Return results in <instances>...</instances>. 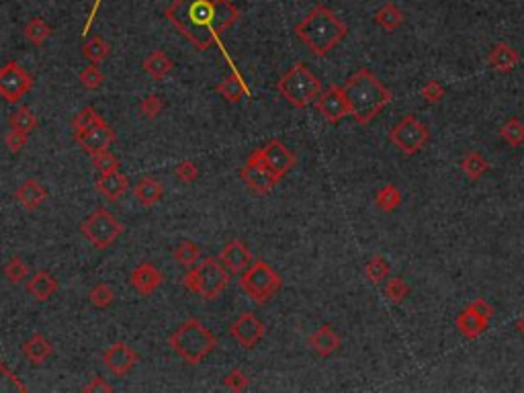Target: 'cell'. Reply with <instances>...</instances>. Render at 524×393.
Here are the masks:
<instances>
[{"label": "cell", "instance_id": "obj_1", "mask_svg": "<svg viewBox=\"0 0 524 393\" xmlns=\"http://www.w3.org/2000/svg\"><path fill=\"white\" fill-rule=\"evenodd\" d=\"M164 17L201 51L219 46L222 35L240 19L229 0H172Z\"/></svg>", "mask_w": 524, "mask_h": 393}, {"label": "cell", "instance_id": "obj_2", "mask_svg": "<svg viewBox=\"0 0 524 393\" xmlns=\"http://www.w3.org/2000/svg\"><path fill=\"white\" fill-rule=\"evenodd\" d=\"M342 91L348 101L350 117L359 125H369L393 101L391 91L369 68H359L350 74Z\"/></svg>", "mask_w": 524, "mask_h": 393}, {"label": "cell", "instance_id": "obj_3", "mask_svg": "<svg viewBox=\"0 0 524 393\" xmlns=\"http://www.w3.org/2000/svg\"><path fill=\"white\" fill-rule=\"evenodd\" d=\"M297 39L316 56H328L348 35V27L340 17L324 4H316L295 25Z\"/></svg>", "mask_w": 524, "mask_h": 393}, {"label": "cell", "instance_id": "obj_4", "mask_svg": "<svg viewBox=\"0 0 524 393\" xmlns=\"http://www.w3.org/2000/svg\"><path fill=\"white\" fill-rule=\"evenodd\" d=\"M168 344L188 365H199L217 347V338L199 320H186L170 336Z\"/></svg>", "mask_w": 524, "mask_h": 393}, {"label": "cell", "instance_id": "obj_5", "mask_svg": "<svg viewBox=\"0 0 524 393\" xmlns=\"http://www.w3.org/2000/svg\"><path fill=\"white\" fill-rule=\"evenodd\" d=\"M276 91L291 107L303 109L318 98V94L321 93V82L318 76L307 68V64L295 62L276 82Z\"/></svg>", "mask_w": 524, "mask_h": 393}, {"label": "cell", "instance_id": "obj_6", "mask_svg": "<svg viewBox=\"0 0 524 393\" xmlns=\"http://www.w3.org/2000/svg\"><path fill=\"white\" fill-rule=\"evenodd\" d=\"M183 285L203 299H217L229 285V271L219 258L207 256L183 278Z\"/></svg>", "mask_w": 524, "mask_h": 393}, {"label": "cell", "instance_id": "obj_7", "mask_svg": "<svg viewBox=\"0 0 524 393\" xmlns=\"http://www.w3.org/2000/svg\"><path fill=\"white\" fill-rule=\"evenodd\" d=\"M240 287L244 289V293L250 299L262 305V303L273 299L274 293L283 287V281L271 264H267L264 260H254L242 273Z\"/></svg>", "mask_w": 524, "mask_h": 393}, {"label": "cell", "instance_id": "obj_8", "mask_svg": "<svg viewBox=\"0 0 524 393\" xmlns=\"http://www.w3.org/2000/svg\"><path fill=\"white\" fill-rule=\"evenodd\" d=\"M82 236L91 242L94 248L105 250L123 233V224L115 217L111 211L98 207L80 224Z\"/></svg>", "mask_w": 524, "mask_h": 393}, {"label": "cell", "instance_id": "obj_9", "mask_svg": "<svg viewBox=\"0 0 524 393\" xmlns=\"http://www.w3.org/2000/svg\"><path fill=\"white\" fill-rule=\"evenodd\" d=\"M428 138H430L428 127L416 115H404L400 123L389 131V141L406 156L418 154L426 146Z\"/></svg>", "mask_w": 524, "mask_h": 393}, {"label": "cell", "instance_id": "obj_10", "mask_svg": "<svg viewBox=\"0 0 524 393\" xmlns=\"http://www.w3.org/2000/svg\"><path fill=\"white\" fill-rule=\"evenodd\" d=\"M33 76L19 62H8L0 68V96L8 103H21L33 91Z\"/></svg>", "mask_w": 524, "mask_h": 393}, {"label": "cell", "instance_id": "obj_11", "mask_svg": "<svg viewBox=\"0 0 524 393\" xmlns=\"http://www.w3.org/2000/svg\"><path fill=\"white\" fill-rule=\"evenodd\" d=\"M256 154H258V158L262 160V164L273 172L279 181L283 176H287L297 162L295 154L281 139H271L264 148L256 150Z\"/></svg>", "mask_w": 524, "mask_h": 393}, {"label": "cell", "instance_id": "obj_12", "mask_svg": "<svg viewBox=\"0 0 524 393\" xmlns=\"http://www.w3.org/2000/svg\"><path fill=\"white\" fill-rule=\"evenodd\" d=\"M74 139H76V143L87 152V154H101V152H107L111 146H113V141L117 139L115 136V129L105 121V119H101L98 123H94L91 127H87V129H82V131H74Z\"/></svg>", "mask_w": 524, "mask_h": 393}, {"label": "cell", "instance_id": "obj_13", "mask_svg": "<svg viewBox=\"0 0 524 393\" xmlns=\"http://www.w3.org/2000/svg\"><path fill=\"white\" fill-rule=\"evenodd\" d=\"M314 103H316V109L330 125H338L344 117L350 115L348 101H346V94L342 91V86H330V89L321 91Z\"/></svg>", "mask_w": 524, "mask_h": 393}, {"label": "cell", "instance_id": "obj_14", "mask_svg": "<svg viewBox=\"0 0 524 393\" xmlns=\"http://www.w3.org/2000/svg\"><path fill=\"white\" fill-rule=\"evenodd\" d=\"M240 176L256 195H269L274 188V185L279 183V179L262 164L256 152L248 158V164L240 170Z\"/></svg>", "mask_w": 524, "mask_h": 393}, {"label": "cell", "instance_id": "obj_15", "mask_svg": "<svg viewBox=\"0 0 524 393\" xmlns=\"http://www.w3.org/2000/svg\"><path fill=\"white\" fill-rule=\"evenodd\" d=\"M264 332H267L264 324H262L254 314H250V311L238 316V320H236V322L231 324V328H229L231 338H234L238 344H242L244 348L256 347V344L264 338Z\"/></svg>", "mask_w": 524, "mask_h": 393}, {"label": "cell", "instance_id": "obj_16", "mask_svg": "<svg viewBox=\"0 0 524 393\" xmlns=\"http://www.w3.org/2000/svg\"><path fill=\"white\" fill-rule=\"evenodd\" d=\"M103 363L105 367L111 371L117 377H125L127 373L139 363V354L132 347L123 344V342H115L105 350L103 354Z\"/></svg>", "mask_w": 524, "mask_h": 393}, {"label": "cell", "instance_id": "obj_17", "mask_svg": "<svg viewBox=\"0 0 524 393\" xmlns=\"http://www.w3.org/2000/svg\"><path fill=\"white\" fill-rule=\"evenodd\" d=\"M129 281H132V287L136 289L139 295L148 297V295H152L160 285H162L164 277H162V273H160L152 262H141V264H137L136 269L132 271Z\"/></svg>", "mask_w": 524, "mask_h": 393}, {"label": "cell", "instance_id": "obj_18", "mask_svg": "<svg viewBox=\"0 0 524 393\" xmlns=\"http://www.w3.org/2000/svg\"><path fill=\"white\" fill-rule=\"evenodd\" d=\"M219 260L224 262V266L228 269L229 273L238 275V273H244L252 262V255L248 250V246L242 242V240H231L224 246L222 255H219Z\"/></svg>", "mask_w": 524, "mask_h": 393}, {"label": "cell", "instance_id": "obj_19", "mask_svg": "<svg viewBox=\"0 0 524 393\" xmlns=\"http://www.w3.org/2000/svg\"><path fill=\"white\" fill-rule=\"evenodd\" d=\"M129 186V179L117 168V170H111V172H105V174H98L96 179V191L107 199V201H117L125 195Z\"/></svg>", "mask_w": 524, "mask_h": 393}, {"label": "cell", "instance_id": "obj_20", "mask_svg": "<svg viewBox=\"0 0 524 393\" xmlns=\"http://www.w3.org/2000/svg\"><path fill=\"white\" fill-rule=\"evenodd\" d=\"M456 330L467 338V340H478L479 336L485 334L487 326H490V320L479 316L478 311H473L471 307H465L461 309V314L456 316L455 320Z\"/></svg>", "mask_w": 524, "mask_h": 393}, {"label": "cell", "instance_id": "obj_21", "mask_svg": "<svg viewBox=\"0 0 524 393\" xmlns=\"http://www.w3.org/2000/svg\"><path fill=\"white\" fill-rule=\"evenodd\" d=\"M487 62H490V66L496 70V72L506 74V72H512V70L518 66L520 53H518L516 47L508 46V44L500 41V44H496V46L490 49Z\"/></svg>", "mask_w": 524, "mask_h": 393}, {"label": "cell", "instance_id": "obj_22", "mask_svg": "<svg viewBox=\"0 0 524 393\" xmlns=\"http://www.w3.org/2000/svg\"><path fill=\"white\" fill-rule=\"evenodd\" d=\"M340 336L332 326L324 324L309 336V347L318 352L319 356H332L340 348Z\"/></svg>", "mask_w": 524, "mask_h": 393}, {"label": "cell", "instance_id": "obj_23", "mask_svg": "<svg viewBox=\"0 0 524 393\" xmlns=\"http://www.w3.org/2000/svg\"><path fill=\"white\" fill-rule=\"evenodd\" d=\"M15 199L19 201V205H21V207L33 211V209L39 207L41 203H46L47 191H46V186L41 185L39 181H35V179H27L23 185L17 188Z\"/></svg>", "mask_w": 524, "mask_h": 393}, {"label": "cell", "instance_id": "obj_24", "mask_svg": "<svg viewBox=\"0 0 524 393\" xmlns=\"http://www.w3.org/2000/svg\"><path fill=\"white\" fill-rule=\"evenodd\" d=\"M27 291L37 301H47L58 291V278L49 271H35L27 281Z\"/></svg>", "mask_w": 524, "mask_h": 393}, {"label": "cell", "instance_id": "obj_25", "mask_svg": "<svg viewBox=\"0 0 524 393\" xmlns=\"http://www.w3.org/2000/svg\"><path fill=\"white\" fill-rule=\"evenodd\" d=\"M134 195H136L137 203L143 205V207H152L162 201L164 197V186L160 183L158 179L154 176H143L136 183V188H134Z\"/></svg>", "mask_w": 524, "mask_h": 393}, {"label": "cell", "instance_id": "obj_26", "mask_svg": "<svg viewBox=\"0 0 524 393\" xmlns=\"http://www.w3.org/2000/svg\"><path fill=\"white\" fill-rule=\"evenodd\" d=\"M23 354L29 359L31 365H41L53 354V344L49 342L46 334L37 332L23 344Z\"/></svg>", "mask_w": 524, "mask_h": 393}, {"label": "cell", "instance_id": "obj_27", "mask_svg": "<svg viewBox=\"0 0 524 393\" xmlns=\"http://www.w3.org/2000/svg\"><path fill=\"white\" fill-rule=\"evenodd\" d=\"M141 68L146 70V74H148L150 78H154V80H164L166 76L172 74L174 62H172L164 51L156 49V51H152V53L143 60Z\"/></svg>", "mask_w": 524, "mask_h": 393}, {"label": "cell", "instance_id": "obj_28", "mask_svg": "<svg viewBox=\"0 0 524 393\" xmlns=\"http://www.w3.org/2000/svg\"><path fill=\"white\" fill-rule=\"evenodd\" d=\"M373 21H375V25H379L381 29H385V31H395L404 23V13H402V8L397 4L385 2L383 6L377 8V13L373 15Z\"/></svg>", "mask_w": 524, "mask_h": 393}, {"label": "cell", "instance_id": "obj_29", "mask_svg": "<svg viewBox=\"0 0 524 393\" xmlns=\"http://www.w3.org/2000/svg\"><path fill=\"white\" fill-rule=\"evenodd\" d=\"M461 170L471 179V181H479L481 176H485L487 174V170H490V162L485 160V156L483 154H479L475 150H471V152H467L463 158H461Z\"/></svg>", "mask_w": 524, "mask_h": 393}, {"label": "cell", "instance_id": "obj_30", "mask_svg": "<svg viewBox=\"0 0 524 393\" xmlns=\"http://www.w3.org/2000/svg\"><path fill=\"white\" fill-rule=\"evenodd\" d=\"M215 91L222 94L228 103H240L242 101V96H246L248 94V89H246V84L240 80V76L236 74V72H231L229 76H226L217 86H215Z\"/></svg>", "mask_w": 524, "mask_h": 393}, {"label": "cell", "instance_id": "obj_31", "mask_svg": "<svg viewBox=\"0 0 524 393\" xmlns=\"http://www.w3.org/2000/svg\"><path fill=\"white\" fill-rule=\"evenodd\" d=\"M402 201H404L402 191L395 185L381 186V188L377 191V195H375V205H377V209L385 211V213L395 211V209L402 205Z\"/></svg>", "mask_w": 524, "mask_h": 393}, {"label": "cell", "instance_id": "obj_32", "mask_svg": "<svg viewBox=\"0 0 524 393\" xmlns=\"http://www.w3.org/2000/svg\"><path fill=\"white\" fill-rule=\"evenodd\" d=\"M23 33L33 46H44L51 37V25L39 17H33V19H29V23L25 25Z\"/></svg>", "mask_w": 524, "mask_h": 393}, {"label": "cell", "instance_id": "obj_33", "mask_svg": "<svg viewBox=\"0 0 524 393\" xmlns=\"http://www.w3.org/2000/svg\"><path fill=\"white\" fill-rule=\"evenodd\" d=\"M82 53L84 58L91 62V64H98L103 60H107V56L111 53V46L101 37V35H91L87 39V44L82 47Z\"/></svg>", "mask_w": 524, "mask_h": 393}, {"label": "cell", "instance_id": "obj_34", "mask_svg": "<svg viewBox=\"0 0 524 393\" xmlns=\"http://www.w3.org/2000/svg\"><path fill=\"white\" fill-rule=\"evenodd\" d=\"M389 271H391V264L383 256H373L365 264V277L373 285H379L381 281H385L389 277Z\"/></svg>", "mask_w": 524, "mask_h": 393}, {"label": "cell", "instance_id": "obj_35", "mask_svg": "<svg viewBox=\"0 0 524 393\" xmlns=\"http://www.w3.org/2000/svg\"><path fill=\"white\" fill-rule=\"evenodd\" d=\"M501 139L512 146V148H518L524 143V123L518 119V117H510L500 129Z\"/></svg>", "mask_w": 524, "mask_h": 393}, {"label": "cell", "instance_id": "obj_36", "mask_svg": "<svg viewBox=\"0 0 524 393\" xmlns=\"http://www.w3.org/2000/svg\"><path fill=\"white\" fill-rule=\"evenodd\" d=\"M199 258H201V248H199V244H195L191 240H184L174 248V260L186 269H193L199 262Z\"/></svg>", "mask_w": 524, "mask_h": 393}, {"label": "cell", "instance_id": "obj_37", "mask_svg": "<svg viewBox=\"0 0 524 393\" xmlns=\"http://www.w3.org/2000/svg\"><path fill=\"white\" fill-rule=\"evenodd\" d=\"M8 123H11V129H19V131H23V134H31L35 127H37V117L35 113L23 105V107H19L11 119H8Z\"/></svg>", "mask_w": 524, "mask_h": 393}, {"label": "cell", "instance_id": "obj_38", "mask_svg": "<svg viewBox=\"0 0 524 393\" xmlns=\"http://www.w3.org/2000/svg\"><path fill=\"white\" fill-rule=\"evenodd\" d=\"M2 275H4V278H6L8 283L19 285V283H23V281H27V277H29V266L25 264L23 258L13 256L11 260H6V264H4V269H2Z\"/></svg>", "mask_w": 524, "mask_h": 393}, {"label": "cell", "instance_id": "obj_39", "mask_svg": "<svg viewBox=\"0 0 524 393\" xmlns=\"http://www.w3.org/2000/svg\"><path fill=\"white\" fill-rule=\"evenodd\" d=\"M27 385L0 361V393H27Z\"/></svg>", "mask_w": 524, "mask_h": 393}, {"label": "cell", "instance_id": "obj_40", "mask_svg": "<svg viewBox=\"0 0 524 393\" xmlns=\"http://www.w3.org/2000/svg\"><path fill=\"white\" fill-rule=\"evenodd\" d=\"M408 295H410V287H408V283H406L404 278L402 277L389 278L388 285H385V297H388L389 303L400 305V303H404V301H406Z\"/></svg>", "mask_w": 524, "mask_h": 393}, {"label": "cell", "instance_id": "obj_41", "mask_svg": "<svg viewBox=\"0 0 524 393\" xmlns=\"http://www.w3.org/2000/svg\"><path fill=\"white\" fill-rule=\"evenodd\" d=\"M89 301H91L94 307H98V309H105V307H109V305H113L115 301V291L111 285H107V283H98V285H94L91 289V293H89Z\"/></svg>", "mask_w": 524, "mask_h": 393}, {"label": "cell", "instance_id": "obj_42", "mask_svg": "<svg viewBox=\"0 0 524 393\" xmlns=\"http://www.w3.org/2000/svg\"><path fill=\"white\" fill-rule=\"evenodd\" d=\"M78 80H80V84L87 91H98L103 86V82H105V74L98 70L96 64H91V66H87V68L80 72Z\"/></svg>", "mask_w": 524, "mask_h": 393}, {"label": "cell", "instance_id": "obj_43", "mask_svg": "<svg viewBox=\"0 0 524 393\" xmlns=\"http://www.w3.org/2000/svg\"><path fill=\"white\" fill-rule=\"evenodd\" d=\"M224 385H226V389H229V392H246L248 385H250V379H248V375L244 371L236 367V369H231L226 375Z\"/></svg>", "mask_w": 524, "mask_h": 393}, {"label": "cell", "instance_id": "obj_44", "mask_svg": "<svg viewBox=\"0 0 524 393\" xmlns=\"http://www.w3.org/2000/svg\"><path fill=\"white\" fill-rule=\"evenodd\" d=\"M103 117L96 113V109L94 107H84L78 115L74 117V121H72V127H74V131H82V129H87V127H91L94 123H98Z\"/></svg>", "mask_w": 524, "mask_h": 393}, {"label": "cell", "instance_id": "obj_45", "mask_svg": "<svg viewBox=\"0 0 524 393\" xmlns=\"http://www.w3.org/2000/svg\"><path fill=\"white\" fill-rule=\"evenodd\" d=\"M164 107H166V103H164V98L158 96V94H148V96L139 103V111L146 117H150V119L158 117L160 113L164 111Z\"/></svg>", "mask_w": 524, "mask_h": 393}, {"label": "cell", "instance_id": "obj_46", "mask_svg": "<svg viewBox=\"0 0 524 393\" xmlns=\"http://www.w3.org/2000/svg\"><path fill=\"white\" fill-rule=\"evenodd\" d=\"M92 158V166L98 170V174H105V172H111V170H117L119 168V158L111 154L109 150L107 152H101V154H94Z\"/></svg>", "mask_w": 524, "mask_h": 393}, {"label": "cell", "instance_id": "obj_47", "mask_svg": "<svg viewBox=\"0 0 524 393\" xmlns=\"http://www.w3.org/2000/svg\"><path fill=\"white\" fill-rule=\"evenodd\" d=\"M445 86L438 82V80H428L424 86H422V91H420V94H422V98L426 101V103H430V105H438L442 98H445Z\"/></svg>", "mask_w": 524, "mask_h": 393}, {"label": "cell", "instance_id": "obj_48", "mask_svg": "<svg viewBox=\"0 0 524 393\" xmlns=\"http://www.w3.org/2000/svg\"><path fill=\"white\" fill-rule=\"evenodd\" d=\"M174 174L183 183H195L199 179V166L195 162H191V160H184V162H181L174 168Z\"/></svg>", "mask_w": 524, "mask_h": 393}, {"label": "cell", "instance_id": "obj_49", "mask_svg": "<svg viewBox=\"0 0 524 393\" xmlns=\"http://www.w3.org/2000/svg\"><path fill=\"white\" fill-rule=\"evenodd\" d=\"M27 141H29L27 134L19 131V129H11V131L4 136V143H6V148H8L13 154H19L21 150H25Z\"/></svg>", "mask_w": 524, "mask_h": 393}, {"label": "cell", "instance_id": "obj_50", "mask_svg": "<svg viewBox=\"0 0 524 393\" xmlns=\"http://www.w3.org/2000/svg\"><path fill=\"white\" fill-rule=\"evenodd\" d=\"M82 392H87V393H109V392H113V385H111V383H107V379H105V377L96 375V377H92L91 383H87V385L82 387Z\"/></svg>", "mask_w": 524, "mask_h": 393}, {"label": "cell", "instance_id": "obj_51", "mask_svg": "<svg viewBox=\"0 0 524 393\" xmlns=\"http://www.w3.org/2000/svg\"><path fill=\"white\" fill-rule=\"evenodd\" d=\"M467 307H471L473 311H478L479 316H483V318H487V320H492V316H494V307H492L485 299H481V297L475 301H471Z\"/></svg>", "mask_w": 524, "mask_h": 393}, {"label": "cell", "instance_id": "obj_52", "mask_svg": "<svg viewBox=\"0 0 524 393\" xmlns=\"http://www.w3.org/2000/svg\"><path fill=\"white\" fill-rule=\"evenodd\" d=\"M101 2H103V0H94V6H92L91 15H89V19H87V25H84V35H89V27H91L92 21H94V17H96V11H98Z\"/></svg>", "mask_w": 524, "mask_h": 393}, {"label": "cell", "instance_id": "obj_53", "mask_svg": "<svg viewBox=\"0 0 524 393\" xmlns=\"http://www.w3.org/2000/svg\"><path fill=\"white\" fill-rule=\"evenodd\" d=\"M516 330H518L520 336H524V314L518 318V322H516Z\"/></svg>", "mask_w": 524, "mask_h": 393}]
</instances>
